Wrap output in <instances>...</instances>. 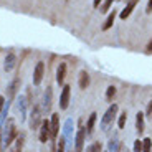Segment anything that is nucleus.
Wrapping results in <instances>:
<instances>
[{
	"label": "nucleus",
	"mask_w": 152,
	"mask_h": 152,
	"mask_svg": "<svg viewBox=\"0 0 152 152\" xmlns=\"http://www.w3.org/2000/svg\"><path fill=\"white\" fill-rule=\"evenodd\" d=\"M99 4H101V0H93V5H94L96 8H99Z\"/></svg>",
	"instance_id": "7c9ffc66"
},
{
	"label": "nucleus",
	"mask_w": 152,
	"mask_h": 152,
	"mask_svg": "<svg viewBox=\"0 0 152 152\" xmlns=\"http://www.w3.org/2000/svg\"><path fill=\"white\" fill-rule=\"evenodd\" d=\"M118 111H119V106L118 104H111L107 107V111L104 113L103 119H101V129L103 131H107L109 129V126L116 121V116H118Z\"/></svg>",
	"instance_id": "f257e3e1"
},
{
	"label": "nucleus",
	"mask_w": 152,
	"mask_h": 152,
	"mask_svg": "<svg viewBox=\"0 0 152 152\" xmlns=\"http://www.w3.org/2000/svg\"><path fill=\"white\" fill-rule=\"evenodd\" d=\"M144 116H152V101L147 104V111H145V114H144Z\"/></svg>",
	"instance_id": "a878e982"
},
{
	"label": "nucleus",
	"mask_w": 152,
	"mask_h": 152,
	"mask_svg": "<svg viewBox=\"0 0 152 152\" xmlns=\"http://www.w3.org/2000/svg\"><path fill=\"white\" fill-rule=\"evenodd\" d=\"M116 96V86H107V89H106V101H113V98Z\"/></svg>",
	"instance_id": "6ab92c4d"
},
{
	"label": "nucleus",
	"mask_w": 152,
	"mask_h": 152,
	"mask_svg": "<svg viewBox=\"0 0 152 152\" xmlns=\"http://www.w3.org/2000/svg\"><path fill=\"white\" fill-rule=\"evenodd\" d=\"M119 145H121V142L118 139H111L109 141V152H119Z\"/></svg>",
	"instance_id": "412c9836"
},
{
	"label": "nucleus",
	"mask_w": 152,
	"mask_h": 152,
	"mask_svg": "<svg viewBox=\"0 0 152 152\" xmlns=\"http://www.w3.org/2000/svg\"><path fill=\"white\" fill-rule=\"evenodd\" d=\"M65 76H66V63H60L56 68V83L60 86H63V83H65Z\"/></svg>",
	"instance_id": "9b49d317"
},
{
	"label": "nucleus",
	"mask_w": 152,
	"mask_h": 152,
	"mask_svg": "<svg viewBox=\"0 0 152 152\" xmlns=\"http://www.w3.org/2000/svg\"><path fill=\"white\" fill-rule=\"evenodd\" d=\"M4 106H5V98H4V96H0V113H2Z\"/></svg>",
	"instance_id": "c85d7f7f"
},
{
	"label": "nucleus",
	"mask_w": 152,
	"mask_h": 152,
	"mask_svg": "<svg viewBox=\"0 0 152 152\" xmlns=\"http://www.w3.org/2000/svg\"><path fill=\"white\" fill-rule=\"evenodd\" d=\"M145 53H152V40L147 43V46H145Z\"/></svg>",
	"instance_id": "cd10ccee"
},
{
	"label": "nucleus",
	"mask_w": 152,
	"mask_h": 152,
	"mask_svg": "<svg viewBox=\"0 0 152 152\" xmlns=\"http://www.w3.org/2000/svg\"><path fill=\"white\" fill-rule=\"evenodd\" d=\"M50 126H51V137L56 139L58 131H60V116H58V113H53L51 121H50Z\"/></svg>",
	"instance_id": "1a4fd4ad"
},
{
	"label": "nucleus",
	"mask_w": 152,
	"mask_h": 152,
	"mask_svg": "<svg viewBox=\"0 0 152 152\" xmlns=\"http://www.w3.org/2000/svg\"><path fill=\"white\" fill-rule=\"evenodd\" d=\"M136 129L139 134L144 132V113H137L136 116Z\"/></svg>",
	"instance_id": "dca6fc26"
},
{
	"label": "nucleus",
	"mask_w": 152,
	"mask_h": 152,
	"mask_svg": "<svg viewBox=\"0 0 152 152\" xmlns=\"http://www.w3.org/2000/svg\"><path fill=\"white\" fill-rule=\"evenodd\" d=\"M119 152H129V149H127V145L124 142H121V145H119Z\"/></svg>",
	"instance_id": "bb28decb"
},
{
	"label": "nucleus",
	"mask_w": 152,
	"mask_h": 152,
	"mask_svg": "<svg viewBox=\"0 0 152 152\" xmlns=\"http://www.w3.org/2000/svg\"><path fill=\"white\" fill-rule=\"evenodd\" d=\"M15 65H17V56L13 53H8L7 58H5V63H4L5 71H12V69L15 68Z\"/></svg>",
	"instance_id": "ddd939ff"
},
{
	"label": "nucleus",
	"mask_w": 152,
	"mask_h": 152,
	"mask_svg": "<svg viewBox=\"0 0 152 152\" xmlns=\"http://www.w3.org/2000/svg\"><path fill=\"white\" fill-rule=\"evenodd\" d=\"M126 122H127V113H121V116H119V121H118V127L119 129H124L126 127Z\"/></svg>",
	"instance_id": "aec40b11"
},
{
	"label": "nucleus",
	"mask_w": 152,
	"mask_h": 152,
	"mask_svg": "<svg viewBox=\"0 0 152 152\" xmlns=\"http://www.w3.org/2000/svg\"><path fill=\"white\" fill-rule=\"evenodd\" d=\"M56 152H65V139L60 137V142H58V151Z\"/></svg>",
	"instance_id": "393cba45"
},
{
	"label": "nucleus",
	"mask_w": 152,
	"mask_h": 152,
	"mask_svg": "<svg viewBox=\"0 0 152 152\" xmlns=\"http://www.w3.org/2000/svg\"><path fill=\"white\" fill-rule=\"evenodd\" d=\"M18 86H20V78H15V80H13L10 84H8V91H7V94H8V98H10V99L15 98L17 91H18Z\"/></svg>",
	"instance_id": "4468645a"
},
{
	"label": "nucleus",
	"mask_w": 152,
	"mask_h": 152,
	"mask_svg": "<svg viewBox=\"0 0 152 152\" xmlns=\"http://www.w3.org/2000/svg\"><path fill=\"white\" fill-rule=\"evenodd\" d=\"M86 152H101V144H99V142H93V144L86 149Z\"/></svg>",
	"instance_id": "5701e85b"
},
{
	"label": "nucleus",
	"mask_w": 152,
	"mask_h": 152,
	"mask_svg": "<svg viewBox=\"0 0 152 152\" xmlns=\"http://www.w3.org/2000/svg\"><path fill=\"white\" fill-rule=\"evenodd\" d=\"M113 4H114V0H104V4L99 5V7H101V12H103V13L109 12V8H111V5H113Z\"/></svg>",
	"instance_id": "4be33fe9"
},
{
	"label": "nucleus",
	"mask_w": 152,
	"mask_h": 152,
	"mask_svg": "<svg viewBox=\"0 0 152 152\" xmlns=\"http://www.w3.org/2000/svg\"><path fill=\"white\" fill-rule=\"evenodd\" d=\"M78 84H80L81 89H86L89 86V73L88 71H80V80H78Z\"/></svg>",
	"instance_id": "2eb2a0df"
},
{
	"label": "nucleus",
	"mask_w": 152,
	"mask_h": 152,
	"mask_svg": "<svg viewBox=\"0 0 152 152\" xmlns=\"http://www.w3.org/2000/svg\"><path fill=\"white\" fill-rule=\"evenodd\" d=\"M69 94H71V88L69 84H63V91L60 94V109L65 111L69 104Z\"/></svg>",
	"instance_id": "0eeeda50"
},
{
	"label": "nucleus",
	"mask_w": 152,
	"mask_h": 152,
	"mask_svg": "<svg viewBox=\"0 0 152 152\" xmlns=\"http://www.w3.org/2000/svg\"><path fill=\"white\" fill-rule=\"evenodd\" d=\"M42 107L40 106H33V109H31V114H30V127L33 131H37L40 126H42Z\"/></svg>",
	"instance_id": "7ed1b4c3"
},
{
	"label": "nucleus",
	"mask_w": 152,
	"mask_h": 152,
	"mask_svg": "<svg viewBox=\"0 0 152 152\" xmlns=\"http://www.w3.org/2000/svg\"><path fill=\"white\" fill-rule=\"evenodd\" d=\"M43 76H45V63L38 61L33 69V84L35 86H40V83L43 81Z\"/></svg>",
	"instance_id": "423d86ee"
},
{
	"label": "nucleus",
	"mask_w": 152,
	"mask_h": 152,
	"mask_svg": "<svg viewBox=\"0 0 152 152\" xmlns=\"http://www.w3.org/2000/svg\"><path fill=\"white\" fill-rule=\"evenodd\" d=\"M152 12V0H149V4H147V13H151Z\"/></svg>",
	"instance_id": "c756f323"
},
{
	"label": "nucleus",
	"mask_w": 152,
	"mask_h": 152,
	"mask_svg": "<svg viewBox=\"0 0 152 152\" xmlns=\"http://www.w3.org/2000/svg\"><path fill=\"white\" fill-rule=\"evenodd\" d=\"M116 15H118V12H116V10L113 8V12H109V13H107V17H106V22L103 23V27H101V30H103V31L109 30V28L113 27L114 20H116Z\"/></svg>",
	"instance_id": "f8f14e48"
},
{
	"label": "nucleus",
	"mask_w": 152,
	"mask_h": 152,
	"mask_svg": "<svg viewBox=\"0 0 152 152\" xmlns=\"http://www.w3.org/2000/svg\"><path fill=\"white\" fill-rule=\"evenodd\" d=\"M142 152H152V139L151 137L142 139Z\"/></svg>",
	"instance_id": "a211bd4d"
},
{
	"label": "nucleus",
	"mask_w": 152,
	"mask_h": 152,
	"mask_svg": "<svg viewBox=\"0 0 152 152\" xmlns=\"http://www.w3.org/2000/svg\"><path fill=\"white\" fill-rule=\"evenodd\" d=\"M134 152H142V141L137 139V141L134 142Z\"/></svg>",
	"instance_id": "b1692460"
},
{
	"label": "nucleus",
	"mask_w": 152,
	"mask_h": 152,
	"mask_svg": "<svg viewBox=\"0 0 152 152\" xmlns=\"http://www.w3.org/2000/svg\"><path fill=\"white\" fill-rule=\"evenodd\" d=\"M0 141H2V129H0Z\"/></svg>",
	"instance_id": "2f4dec72"
},
{
	"label": "nucleus",
	"mask_w": 152,
	"mask_h": 152,
	"mask_svg": "<svg viewBox=\"0 0 152 152\" xmlns=\"http://www.w3.org/2000/svg\"><path fill=\"white\" fill-rule=\"evenodd\" d=\"M96 113H91V116L88 118V122H86V132L88 134H91L93 132V129H94V124H96Z\"/></svg>",
	"instance_id": "f3484780"
},
{
	"label": "nucleus",
	"mask_w": 152,
	"mask_h": 152,
	"mask_svg": "<svg viewBox=\"0 0 152 152\" xmlns=\"http://www.w3.org/2000/svg\"><path fill=\"white\" fill-rule=\"evenodd\" d=\"M15 152H22V151H15Z\"/></svg>",
	"instance_id": "473e14b6"
},
{
	"label": "nucleus",
	"mask_w": 152,
	"mask_h": 152,
	"mask_svg": "<svg viewBox=\"0 0 152 152\" xmlns=\"http://www.w3.org/2000/svg\"><path fill=\"white\" fill-rule=\"evenodd\" d=\"M17 139V127H15V122H13V119H7V122H5V132H4V145L5 147H8V145L12 144V142Z\"/></svg>",
	"instance_id": "f03ea898"
},
{
	"label": "nucleus",
	"mask_w": 152,
	"mask_h": 152,
	"mask_svg": "<svg viewBox=\"0 0 152 152\" xmlns=\"http://www.w3.org/2000/svg\"><path fill=\"white\" fill-rule=\"evenodd\" d=\"M50 137H51V126H50L48 119H43L42 126H40V137H38V139H40L42 144H45Z\"/></svg>",
	"instance_id": "20e7f679"
},
{
	"label": "nucleus",
	"mask_w": 152,
	"mask_h": 152,
	"mask_svg": "<svg viewBox=\"0 0 152 152\" xmlns=\"http://www.w3.org/2000/svg\"><path fill=\"white\" fill-rule=\"evenodd\" d=\"M137 4H139V0H131L129 4H127L124 8H122V12H121V13H119V15H121V18H122V20H126V18H127V17H129L131 13H132V10L136 8V5H137Z\"/></svg>",
	"instance_id": "9d476101"
},
{
	"label": "nucleus",
	"mask_w": 152,
	"mask_h": 152,
	"mask_svg": "<svg viewBox=\"0 0 152 152\" xmlns=\"http://www.w3.org/2000/svg\"><path fill=\"white\" fill-rule=\"evenodd\" d=\"M53 89L50 86H46V91H45V94H43V109L42 111H45V113H50V109H51V101H53Z\"/></svg>",
	"instance_id": "6e6552de"
},
{
	"label": "nucleus",
	"mask_w": 152,
	"mask_h": 152,
	"mask_svg": "<svg viewBox=\"0 0 152 152\" xmlns=\"http://www.w3.org/2000/svg\"><path fill=\"white\" fill-rule=\"evenodd\" d=\"M86 129L83 126H80V129L76 132V141H75V152H83V145H84V139H86Z\"/></svg>",
	"instance_id": "39448f33"
}]
</instances>
